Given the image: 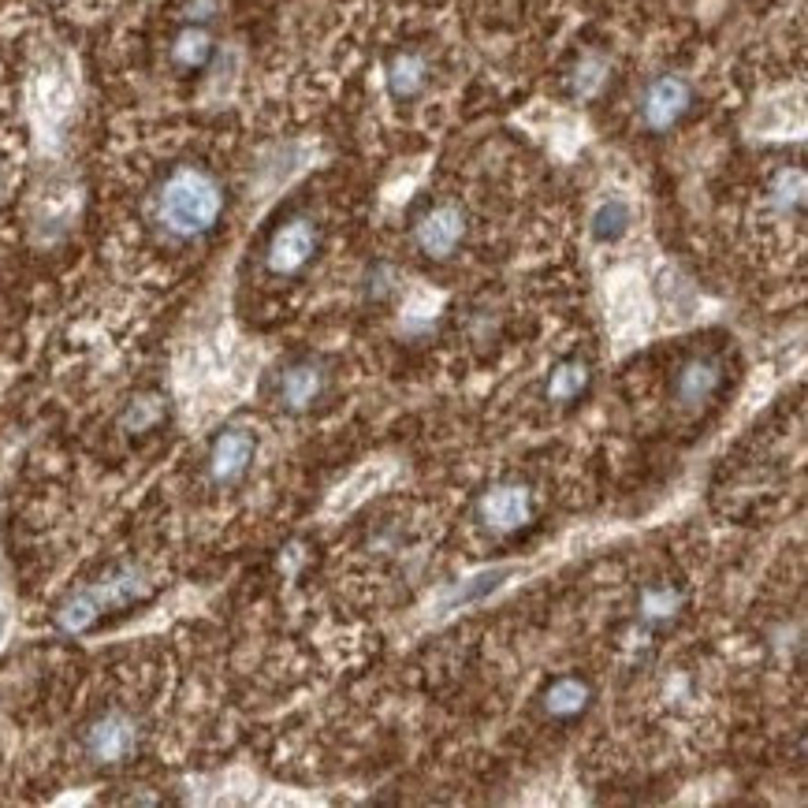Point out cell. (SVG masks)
I'll list each match as a JSON object with an SVG mask.
<instances>
[{"mask_svg":"<svg viewBox=\"0 0 808 808\" xmlns=\"http://www.w3.org/2000/svg\"><path fill=\"white\" fill-rule=\"evenodd\" d=\"M604 78H607V64L593 56V61H585L578 67V90L585 97H593L600 86H604Z\"/></svg>","mask_w":808,"mask_h":808,"instance_id":"cell-18","label":"cell"},{"mask_svg":"<svg viewBox=\"0 0 808 808\" xmlns=\"http://www.w3.org/2000/svg\"><path fill=\"white\" fill-rule=\"evenodd\" d=\"M146 593H150V581H146L142 570L116 567L112 574L94 581L90 589H78V593L67 596L56 618H61V629H67V634H83V629H90L105 611L134 604V600H142Z\"/></svg>","mask_w":808,"mask_h":808,"instance_id":"cell-2","label":"cell"},{"mask_svg":"<svg viewBox=\"0 0 808 808\" xmlns=\"http://www.w3.org/2000/svg\"><path fill=\"white\" fill-rule=\"evenodd\" d=\"M321 391H324V369L317 362H291V366L280 373L276 396H280V407H288V410H310L313 402L321 399Z\"/></svg>","mask_w":808,"mask_h":808,"instance_id":"cell-9","label":"cell"},{"mask_svg":"<svg viewBox=\"0 0 808 808\" xmlns=\"http://www.w3.org/2000/svg\"><path fill=\"white\" fill-rule=\"evenodd\" d=\"M213 56V37L202 26H186V31L175 37L172 45V61L183 67V72H198V67L209 64Z\"/></svg>","mask_w":808,"mask_h":808,"instance_id":"cell-14","label":"cell"},{"mask_svg":"<svg viewBox=\"0 0 808 808\" xmlns=\"http://www.w3.org/2000/svg\"><path fill=\"white\" fill-rule=\"evenodd\" d=\"M224 213V191L205 169H175L157 194V220L175 239H202Z\"/></svg>","mask_w":808,"mask_h":808,"instance_id":"cell-1","label":"cell"},{"mask_svg":"<svg viewBox=\"0 0 808 808\" xmlns=\"http://www.w3.org/2000/svg\"><path fill=\"white\" fill-rule=\"evenodd\" d=\"M0 637H4V615H0Z\"/></svg>","mask_w":808,"mask_h":808,"instance_id":"cell-20","label":"cell"},{"mask_svg":"<svg viewBox=\"0 0 808 808\" xmlns=\"http://www.w3.org/2000/svg\"><path fill=\"white\" fill-rule=\"evenodd\" d=\"M254 455H258V437H254L250 429H239V425L224 429L220 437L213 440V448H209V477H213V485L228 488V485H235V481H243L246 470H250Z\"/></svg>","mask_w":808,"mask_h":808,"instance_id":"cell-5","label":"cell"},{"mask_svg":"<svg viewBox=\"0 0 808 808\" xmlns=\"http://www.w3.org/2000/svg\"><path fill=\"white\" fill-rule=\"evenodd\" d=\"M775 198L783 209H801L805 205V175L801 172H786L775 183Z\"/></svg>","mask_w":808,"mask_h":808,"instance_id":"cell-17","label":"cell"},{"mask_svg":"<svg viewBox=\"0 0 808 808\" xmlns=\"http://www.w3.org/2000/svg\"><path fill=\"white\" fill-rule=\"evenodd\" d=\"M545 712L551 719H574L581 715L589 708V701H593V689H589V682H581V678H556L548 689H545Z\"/></svg>","mask_w":808,"mask_h":808,"instance_id":"cell-11","label":"cell"},{"mask_svg":"<svg viewBox=\"0 0 808 808\" xmlns=\"http://www.w3.org/2000/svg\"><path fill=\"white\" fill-rule=\"evenodd\" d=\"M534 518V496L526 485L518 481H504V485H492L481 496V521L496 534H515L526 521Z\"/></svg>","mask_w":808,"mask_h":808,"instance_id":"cell-6","label":"cell"},{"mask_svg":"<svg viewBox=\"0 0 808 808\" xmlns=\"http://www.w3.org/2000/svg\"><path fill=\"white\" fill-rule=\"evenodd\" d=\"M686 108H689V86L678 75H664L648 86L640 112H645V123L653 127V131H667V127H675L682 120Z\"/></svg>","mask_w":808,"mask_h":808,"instance_id":"cell-8","label":"cell"},{"mask_svg":"<svg viewBox=\"0 0 808 808\" xmlns=\"http://www.w3.org/2000/svg\"><path fill=\"white\" fill-rule=\"evenodd\" d=\"M678 607H682V593L671 585L648 589V593L640 596V615H645L648 623H667V618L678 615Z\"/></svg>","mask_w":808,"mask_h":808,"instance_id":"cell-16","label":"cell"},{"mask_svg":"<svg viewBox=\"0 0 808 808\" xmlns=\"http://www.w3.org/2000/svg\"><path fill=\"white\" fill-rule=\"evenodd\" d=\"M589 388V366L581 358L559 362L548 377V399L551 402H574Z\"/></svg>","mask_w":808,"mask_h":808,"instance_id":"cell-13","label":"cell"},{"mask_svg":"<svg viewBox=\"0 0 808 808\" xmlns=\"http://www.w3.org/2000/svg\"><path fill=\"white\" fill-rule=\"evenodd\" d=\"M723 384V362L715 358H689L682 369H678L675 380V396L682 407H701L719 391Z\"/></svg>","mask_w":808,"mask_h":808,"instance_id":"cell-10","label":"cell"},{"mask_svg":"<svg viewBox=\"0 0 808 808\" xmlns=\"http://www.w3.org/2000/svg\"><path fill=\"white\" fill-rule=\"evenodd\" d=\"M313 254H317V228L305 216H294V220L276 228L269 250H265V265L276 276H294L313 261Z\"/></svg>","mask_w":808,"mask_h":808,"instance_id":"cell-4","label":"cell"},{"mask_svg":"<svg viewBox=\"0 0 808 808\" xmlns=\"http://www.w3.org/2000/svg\"><path fill=\"white\" fill-rule=\"evenodd\" d=\"M634 224V209L623 198H611L593 213V239L596 243H618Z\"/></svg>","mask_w":808,"mask_h":808,"instance_id":"cell-15","label":"cell"},{"mask_svg":"<svg viewBox=\"0 0 808 808\" xmlns=\"http://www.w3.org/2000/svg\"><path fill=\"white\" fill-rule=\"evenodd\" d=\"M157 413H161V407H157V399H138L134 407L127 410V425H131L134 432H142V429H150V425H153Z\"/></svg>","mask_w":808,"mask_h":808,"instance_id":"cell-19","label":"cell"},{"mask_svg":"<svg viewBox=\"0 0 808 808\" xmlns=\"http://www.w3.org/2000/svg\"><path fill=\"white\" fill-rule=\"evenodd\" d=\"M425 78H429V67L418 53H402L388 64V86L396 97H418L425 90Z\"/></svg>","mask_w":808,"mask_h":808,"instance_id":"cell-12","label":"cell"},{"mask_svg":"<svg viewBox=\"0 0 808 808\" xmlns=\"http://www.w3.org/2000/svg\"><path fill=\"white\" fill-rule=\"evenodd\" d=\"M462 235H466V216L459 205H432V209L413 224V239L421 254L429 258H451L459 250Z\"/></svg>","mask_w":808,"mask_h":808,"instance_id":"cell-7","label":"cell"},{"mask_svg":"<svg viewBox=\"0 0 808 808\" xmlns=\"http://www.w3.org/2000/svg\"><path fill=\"white\" fill-rule=\"evenodd\" d=\"M142 731L127 712H105L86 726V753L97 764H123L138 753Z\"/></svg>","mask_w":808,"mask_h":808,"instance_id":"cell-3","label":"cell"}]
</instances>
